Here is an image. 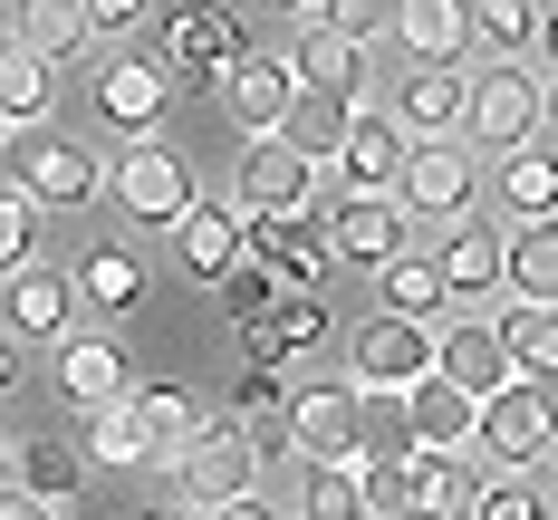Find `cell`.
Returning <instances> with one entry per match:
<instances>
[{"label":"cell","mask_w":558,"mask_h":520,"mask_svg":"<svg viewBox=\"0 0 558 520\" xmlns=\"http://www.w3.org/2000/svg\"><path fill=\"white\" fill-rule=\"evenodd\" d=\"M472 454L510 462V472H539L558 454V396L549 376H501L492 396H472Z\"/></svg>","instance_id":"1"},{"label":"cell","mask_w":558,"mask_h":520,"mask_svg":"<svg viewBox=\"0 0 558 520\" xmlns=\"http://www.w3.org/2000/svg\"><path fill=\"white\" fill-rule=\"evenodd\" d=\"M0 165H10V183H20L39 213H87V203L107 193V165H97L77 135H49V116H39V125H10V135H0Z\"/></svg>","instance_id":"2"},{"label":"cell","mask_w":558,"mask_h":520,"mask_svg":"<svg viewBox=\"0 0 558 520\" xmlns=\"http://www.w3.org/2000/svg\"><path fill=\"white\" fill-rule=\"evenodd\" d=\"M107 193H116V213L135 231H173V213L193 203V165L173 155L165 135H125L116 165H107Z\"/></svg>","instance_id":"3"},{"label":"cell","mask_w":558,"mask_h":520,"mask_svg":"<svg viewBox=\"0 0 558 520\" xmlns=\"http://www.w3.org/2000/svg\"><path fill=\"white\" fill-rule=\"evenodd\" d=\"M530 135H539V77H530V58H492L472 77V97H462V145L472 155H510Z\"/></svg>","instance_id":"4"},{"label":"cell","mask_w":558,"mask_h":520,"mask_svg":"<svg viewBox=\"0 0 558 520\" xmlns=\"http://www.w3.org/2000/svg\"><path fill=\"white\" fill-rule=\"evenodd\" d=\"M165 462H173V492H183L193 511H213V501H231V492H251V482H260L251 434H241V424H213V414H203Z\"/></svg>","instance_id":"5"},{"label":"cell","mask_w":558,"mask_h":520,"mask_svg":"<svg viewBox=\"0 0 558 520\" xmlns=\"http://www.w3.org/2000/svg\"><path fill=\"white\" fill-rule=\"evenodd\" d=\"M472 193H482V173H472V145L462 135H414L404 145V173H395V203L404 213L452 222V213H472Z\"/></svg>","instance_id":"6"},{"label":"cell","mask_w":558,"mask_h":520,"mask_svg":"<svg viewBox=\"0 0 558 520\" xmlns=\"http://www.w3.org/2000/svg\"><path fill=\"white\" fill-rule=\"evenodd\" d=\"M289 454L299 462H347L366 454V386H299L289 396Z\"/></svg>","instance_id":"7"},{"label":"cell","mask_w":558,"mask_h":520,"mask_svg":"<svg viewBox=\"0 0 558 520\" xmlns=\"http://www.w3.org/2000/svg\"><path fill=\"white\" fill-rule=\"evenodd\" d=\"M241 251H251V261H260L279 289H318V270H328V231L308 222V203L241 213Z\"/></svg>","instance_id":"8"},{"label":"cell","mask_w":558,"mask_h":520,"mask_svg":"<svg viewBox=\"0 0 558 520\" xmlns=\"http://www.w3.org/2000/svg\"><path fill=\"white\" fill-rule=\"evenodd\" d=\"M328 261H356V270H376L395 251H414V213L395 203V193H337L328 203Z\"/></svg>","instance_id":"9"},{"label":"cell","mask_w":558,"mask_h":520,"mask_svg":"<svg viewBox=\"0 0 558 520\" xmlns=\"http://www.w3.org/2000/svg\"><path fill=\"white\" fill-rule=\"evenodd\" d=\"M347 356H356V386H366V396H404V386L434 366V328L386 309V318H366V328L347 338Z\"/></svg>","instance_id":"10"},{"label":"cell","mask_w":558,"mask_h":520,"mask_svg":"<svg viewBox=\"0 0 558 520\" xmlns=\"http://www.w3.org/2000/svg\"><path fill=\"white\" fill-rule=\"evenodd\" d=\"M308 193H318V165L289 135H241V173H231L241 213H279V203H308Z\"/></svg>","instance_id":"11"},{"label":"cell","mask_w":558,"mask_h":520,"mask_svg":"<svg viewBox=\"0 0 558 520\" xmlns=\"http://www.w3.org/2000/svg\"><path fill=\"white\" fill-rule=\"evenodd\" d=\"M404 125L395 116H376V107H347V135H337V165H318V173H337V193H386L395 173H404Z\"/></svg>","instance_id":"12"},{"label":"cell","mask_w":558,"mask_h":520,"mask_svg":"<svg viewBox=\"0 0 558 520\" xmlns=\"http://www.w3.org/2000/svg\"><path fill=\"white\" fill-rule=\"evenodd\" d=\"M58 404H68V414H77V404H107V396H125V386H135V376H125V347L107 338V328H87V318H77V328H58Z\"/></svg>","instance_id":"13"},{"label":"cell","mask_w":558,"mask_h":520,"mask_svg":"<svg viewBox=\"0 0 558 520\" xmlns=\"http://www.w3.org/2000/svg\"><path fill=\"white\" fill-rule=\"evenodd\" d=\"M289 77L299 87H318V97H366V39H347V29H328L318 10H299V49H289Z\"/></svg>","instance_id":"14"},{"label":"cell","mask_w":558,"mask_h":520,"mask_svg":"<svg viewBox=\"0 0 558 520\" xmlns=\"http://www.w3.org/2000/svg\"><path fill=\"white\" fill-rule=\"evenodd\" d=\"M68 289H77V318H135L145 289H155V270H145L125 241H97V251H77Z\"/></svg>","instance_id":"15"},{"label":"cell","mask_w":558,"mask_h":520,"mask_svg":"<svg viewBox=\"0 0 558 520\" xmlns=\"http://www.w3.org/2000/svg\"><path fill=\"white\" fill-rule=\"evenodd\" d=\"M165 107H173V68H155V58H107L97 68V116L116 135H155Z\"/></svg>","instance_id":"16"},{"label":"cell","mask_w":558,"mask_h":520,"mask_svg":"<svg viewBox=\"0 0 558 520\" xmlns=\"http://www.w3.org/2000/svg\"><path fill=\"white\" fill-rule=\"evenodd\" d=\"M241 49H251V39H241V20H231V10H173V20H165V68H173V77L222 87V68H231Z\"/></svg>","instance_id":"17"},{"label":"cell","mask_w":558,"mask_h":520,"mask_svg":"<svg viewBox=\"0 0 558 520\" xmlns=\"http://www.w3.org/2000/svg\"><path fill=\"white\" fill-rule=\"evenodd\" d=\"M289 97H299L289 58H260V49H241V58L222 68V107H231V125H241V135H279Z\"/></svg>","instance_id":"18"},{"label":"cell","mask_w":558,"mask_h":520,"mask_svg":"<svg viewBox=\"0 0 558 520\" xmlns=\"http://www.w3.org/2000/svg\"><path fill=\"white\" fill-rule=\"evenodd\" d=\"M173 261H183V280L213 289L231 261H241V203H203V193H193V203L173 213Z\"/></svg>","instance_id":"19"},{"label":"cell","mask_w":558,"mask_h":520,"mask_svg":"<svg viewBox=\"0 0 558 520\" xmlns=\"http://www.w3.org/2000/svg\"><path fill=\"white\" fill-rule=\"evenodd\" d=\"M424 261L444 270L452 299H501V231H492V222H472V213H452L444 241H434Z\"/></svg>","instance_id":"20"},{"label":"cell","mask_w":558,"mask_h":520,"mask_svg":"<svg viewBox=\"0 0 558 520\" xmlns=\"http://www.w3.org/2000/svg\"><path fill=\"white\" fill-rule=\"evenodd\" d=\"M241 338H251V366H289V356H308V347L328 338V299L318 289H279Z\"/></svg>","instance_id":"21"},{"label":"cell","mask_w":558,"mask_h":520,"mask_svg":"<svg viewBox=\"0 0 558 520\" xmlns=\"http://www.w3.org/2000/svg\"><path fill=\"white\" fill-rule=\"evenodd\" d=\"M462 97H472L462 58H414V77L395 97V125L404 135H462Z\"/></svg>","instance_id":"22"},{"label":"cell","mask_w":558,"mask_h":520,"mask_svg":"<svg viewBox=\"0 0 558 520\" xmlns=\"http://www.w3.org/2000/svg\"><path fill=\"white\" fill-rule=\"evenodd\" d=\"M434 376H452L462 396H492L510 376L501 328H492V318H434Z\"/></svg>","instance_id":"23"},{"label":"cell","mask_w":558,"mask_h":520,"mask_svg":"<svg viewBox=\"0 0 558 520\" xmlns=\"http://www.w3.org/2000/svg\"><path fill=\"white\" fill-rule=\"evenodd\" d=\"M395 414H404L414 444H434V454H472V396H462L452 376H434V366L395 396Z\"/></svg>","instance_id":"24"},{"label":"cell","mask_w":558,"mask_h":520,"mask_svg":"<svg viewBox=\"0 0 558 520\" xmlns=\"http://www.w3.org/2000/svg\"><path fill=\"white\" fill-rule=\"evenodd\" d=\"M472 462L462 454H434V444H414L404 454V520H472Z\"/></svg>","instance_id":"25"},{"label":"cell","mask_w":558,"mask_h":520,"mask_svg":"<svg viewBox=\"0 0 558 520\" xmlns=\"http://www.w3.org/2000/svg\"><path fill=\"white\" fill-rule=\"evenodd\" d=\"M77 454L97 462V472H145V462H155V444H145V414H135L125 396L77 404Z\"/></svg>","instance_id":"26"},{"label":"cell","mask_w":558,"mask_h":520,"mask_svg":"<svg viewBox=\"0 0 558 520\" xmlns=\"http://www.w3.org/2000/svg\"><path fill=\"white\" fill-rule=\"evenodd\" d=\"M58 328H77V289H68V270L20 261V270H10V338H58Z\"/></svg>","instance_id":"27"},{"label":"cell","mask_w":558,"mask_h":520,"mask_svg":"<svg viewBox=\"0 0 558 520\" xmlns=\"http://www.w3.org/2000/svg\"><path fill=\"white\" fill-rule=\"evenodd\" d=\"M386 29L404 58H462L472 49V0H386Z\"/></svg>","instance_id":"28"},{"label":"cell","mask_w":558,"mask_h":520,"mask_svg":"<svg viewBox=\"0 0 558 520\" xmlns=\"http://www.w3.org/2000/svg\"><path fill=\"white\" fill-rule=\"evenodd\" d=\"M501 299H558V213L501 231Z\"/></svg>","instance_id":"29"},{"label":"cell","mask_w":558,"mask_h":520,"mask_svg":"<svg viewBox=\"0 0 558 520\" xmlns=\"http://www.w3.org/2000/svg\"><path fill=\"white\" fill-rule=\"evenodd\" d=\"M501 356L510 376H558V299H501Z\"/></svg>","instance_id":"30"},{"label":"cell","mask_w":558,"mask_h":520,"mask_svg":"<svg viewBox=\"0 0 558 520\" xmlns=\"http://www.w3.org/2000/svg\"><path fill=\"white\" fill-rule=\"evenodd\" d=\"M10 39H20V49H39L49 68H68V58H87L97 20H87L77 0H20V10H10Z\"/></svg>","instance_id":"31"},{"label":"cell","mask_w":558,"mask_h":520,"mask_svg":"<svg viewBox=\"0 0 558 520\" xmlns=\"http://www.w3.org/2000/svg\"><path fill=\"white\" fill-rule=\"evenodd\" d=\"M492 193H501L510 222H549V213H558V155H549V145H510L501 173H492Z\"/></svg>","instance_id":"32"},{"label":"cell","mask_w":558,"mask_h":520,"mask_svg":"<svg viewBox=\"0 0 558 520\" xmlns=\"http://www.w3.org/2000/svg\"><path fill=\"white\" fill-rule=\"evenodd\" d=\"M49 97H58V68L20 39H0V125H39Z\"/></svg>","instance_id":"33"},{"label":"cell","mask_w":558,"mask_h":520,"mask_svg":"<svg viewBox=\"0 0 558 520\" xmlns=\"http://www.w3.org/2000/svg\"><path fill=\"white\" fill-rule=\"evenodd\" d=\"M376 289H386V309H395V318H424V328H434V318L452 309L444 270H434L424 251H395V261H376Z\"/></svg>","instance_id":"34"},{"label":"cell","mask_w":558,"mask_h":520,"mask_svg":"<svg viewBox=\"0 0 558 520\" xmlns=\"http://www.w3.org/2000/svg\"><path fill=\"white\" fill-rule=\"evenodd\" d=\"M10 482H20V492H39V501H68V492L87 482V454H77L68 434H39V444H10Z\"/></svg>","instance_id":"35"},{"label":"cell","mask_w":558,"mask_h":520,"mask_svg":"<svg viewBox=\"0 0 558 520\" xmlns=\"http://www.w3.org/2000/svg\"><path fill=\"white\" fill-rule=\"evenodd\" d=\"M279 135L308 155V165H337V135H347V97H318V87H299L289 116H279Z\"/></svg>","instance_id":"36"},{"label":"cell","mask_w":558,"mask_h":520,"mask_svg":"<svg viewBox=\"0 0 558 520\" xmlns=\"http://www.w3.org/2000/svg\"><path fill=\"white\" fill-rule=\"evenodd\" d=\"M125 404H135V414H145V444H155V462H165L173 444H183V434H193V424H203V404L183 396V386H125Z\"/></svg>","instance_id":"37"},{"label":"cell","mask_w":558,"mask_h":520,"mask_svg":"<svg viewBox=\"0 0 558 520\" xmlns=\"http://www.w3.org/2000/svg\"><path fill=\"white\" fill-rule=\"evenodd\" d=\"M308 511H318V520H366V454L308 462Z\"/></svg>","instance_id":"38"},{"label":"cell","mask_w":558,"mask_h":520,"mask_svg":"<svg viewBox=\"0 0 558 520\" xmlns=\"http://www.w3.org/2000/svg\"><path fill=\"white\" fill-rule=\"evenodd\" d=\"M530 29H539V0H472V39L492 58H530Z\"/></svg>","instance_id":"39"},{"label":"cell","mask_w":558,"mask_h":520,"mask_svg":"<svg viewBox=\"0 0 558 520\" xmlns=\"http://www.w3.org/2000/svg\"><path fill=\"white\" fill-rule=\"evenodd\" d=\"M20 261H39V203H29L20 183H0V280H10Z\"/></svg>","instance_id":"40"},{"label":"cell","mask_w":558,"mask_h":520,"mask_svg":"<svg viewBox=\"0 0 558 520\" xmlns=\"http://www.w3.org/2000/svg\"><path fill=\"white\" fill-rule=\"evenodd\" d=\"M472 520H539V492H530V472L492 462V482L472 492Z\"/></svg>","instance_id":"41"},{"label":"cell","mask_w":558,"mask_h":520,"mask_svg":"<svg viewBox=\"0 0 558 520\" xmlns=\"http://www.w3.org/2000/svg\"><path fill=\"white\" fill-rule=\"evenodd\" d=\"M213 289H222V318H241V328H251V318H260V309L279 299V280L260 270V261H251V251H241V261H231V270H222Z\"/></svg>","instance_id":"42"},{"label":"cell","mask_w":558,"mask_h":520,"mask_svg":"<svg viewBox=\"0 0 558 520\" xmlns=\"http://www.w3.org/2000/svg\"><path fill=\"white\" fill-rule=\"evenodd\" d=\"M366 520H404V462L366 454Z\"/></svg>","instance_id":"43"},{"label":"cell","mask_w":558,"mask_h":520,"mask_svg":"<svg viewBox=\"0 0 558 520\" xmlns=\"http://www.w3.org/2000/svg\"><path fill=\"white\" fill-rule=\"evenodd\" d=\"M279 404H289V376H279V366H251V376L231 386V414H279Z\"/></svg>","instance_id":"44"},{"label":"cell","mask_w":558,"mask_h":520,"mask_svg":"<svg viewBox=\"0 0 558 520\" xmlns=\"http://www.w3.org/2000/svg\"><path fill=\"white\" fill-rule=\"evenodd\" d=\"M318 20H328V29H347V39H366V49H376V29H386V0H318Z\"/></svg>","instance_id":"45"},{"label":"cell","mask_w":558,"mask_h":520,"mask_svg":"<svg viewBox=\"0 0 558 520\" xmlns=\"http://www.w3.org/2000/svg\"><path fill=\"white\" fill-rule=\"evenodd\" d=\"M0 520H58V501H39V492H20V482H0Z\"/></svg>","instance_id":"46"},{"label":"cell","mask_w":558,"mask_h":520,"mask_svg":"<svg viewBox=\"0 0 558 520\" xmlns=\"http://www.w3.org/2000/svg\"><path fill=\"white\" fill-rule=\"evenodd\" d=\"M203 520H279V511H270V501H260V492H231V501H213V511H203Z\"/></svg>","instance_id":"47"},{"label":"cell","mask_w":558,"mask_h":520,"mask_svg":"<svg viewBox=\"0 0 558 520\" xmlns=\"http://www.w3.org/2000/svg\"><path fill=\"white\" fill-rule=\"evenodd\" d=\"M77 10H87L97 29H125V20H145V0H77Z\"/></svg>","instance_id":"48"},{"label":"cell","mask_w":558,"mask_h":520,"mask_svg":"<svg viewBox=\"0 0 558 520\" xmlns=\"http://www.w3.org/2000/svg\"><path fill=\"white\" fill-rule=\"evenodd\" d=\"M530 49H539V58L558 68V0H539V29H530Z\"/></svg>","instance_id":"49"},{"label":"cell","mask_w":558,"mask_h":520,"mask_svg":"<svg viewBox=\"0 0 558 520\" xmlns=\"http://www.w3.org/2000/svg\"><path fill=\"white\" fill-rule=\"evenodd\" d=\"M20 386V338H0V396Z\"/></svg>","instance_id":"50"},{"label":"cell","mask_w":558,"mask_h":520,"mask_svg":"<svg viewBox=\"0 0 558 520\" xmlns=\"http://www.w3.org/2000/svg\"><path fill=\"white\" fill-rule=\"evenodd\" d=\"M539 125H558V68L539 77Z\"/></svg>","instance_id":"51"},{"label":"cell","mask_w":558,"mask_h":520,"mask_svg":"<svg viewBox=\"0 0 558 520\" xmlns=\"http://www.w3.org/2000/svg\"><path fill=\"white\" fill-rule=\"evenodd\" d=\"M145 520H203V511H193V501H173V511H145Z\"/></svg>","instance_id":"52"},{"label":"cell","mask_w":558,"mask_h":520,"mask_svg":"<svg viewBox=\"0 0 558 520\" xmlns=\"http://www.w3.org/2000/svg\"><path fill=\"white\" fill-rule=\"evenodd\" d=\"M260 10H289V20H299V10H318V0H260Z\"/></svg>","instance_id":"53"},{"label":"cell","mask_w":558,"mask_h":520,"mask_svg":"<svg viewBox=\"0 0 558 520\" xmlns=\"http://www.w3.org/2000/svg\"><path fill=\"white\" fill-rule=\"evenodd\" d=\"M0 482H10V434H0Z\"/></svg>","instance_id":"54"},{"label":"cell","mask_w":558,"mask_h":520,"mask_svg":"<svg viewBox=\"0 0 558 520\" xmlns=\"http://www.w3.org/2000/svg\"><path fill=\"white\" fill-rule=\"evenodd\" d=\"M0 135H10V125H0Z\"/></svg>","instance_id":"55"},{"label":"cell","mask_w":558,"mask_h":520,"mask_svg":"<svg viewBox=\"0 0 558 520\" xmlns=\"http://www.w3.org/2000/svg\"><path fill=\"white\" fill-rule=\"evenodd\" d=\"M308 520H318V511H308Z\"/></svg>","instance_id":"56"},{"label":"cell","mask_w":558,"mask_h":520,"mask_svg":"<svg viewBox=\"0 0 558 520\" xmlns=\"http://www.w3.org/2000/svg\"><path fill=\"white\" fill-rule=\"evenodd\" d=\"M549 482H558V472H549Z\"/></svg>","instance_id":"57"}]
</instances>
